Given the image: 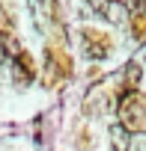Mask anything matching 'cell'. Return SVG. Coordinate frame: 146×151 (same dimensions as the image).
Masks as SVG:
<instances>
[{
    "mask_svg": "<svg viewBox=\"0 0 146 151\" xmlns=\"http://www.w3.org/2000/svg\"><path fill=\"white\" fill-rule=\"evenodd\" d=\"M110 145H113V151H128L131 148V133H128L125 124H113L110 127Z\"/></svg>",
    "mask_w": 146,
    "mask_h": 151,
    "instance_id": "6da1fadb",
    "label": "cell"
},
{
    "mask_svg": "<svg viewBox=\"0 0 146 151\" xmlns=\"http://www.w3.org/2000/svg\"><path fill=\"white\" fill-rule=\"evenodd\" d=\"M30 3L33 6H42V3H51V0H30Z\"/></svg>",
    "mask_w": 146,
    "mask_h": 151,
    "instance_id": "3957f363",
    "label": "cell"
},
{
    "mask_svg": "<svg viewBox=\"0 0 146 151\" xmlns=\"http://www.w3.org/2000/svg\"><path fill=\"white\" fill-rule=\"evenodd\" d=\"M125 77H128V83L134 86V83L140 80V68H137V65H128V68H125Z\"/></svg>",
    "mask_w": 146,
    "mask_h": 151,
    "instance_id": "7a4b0ae2",
    "label": "cell"
}]
</instances>
